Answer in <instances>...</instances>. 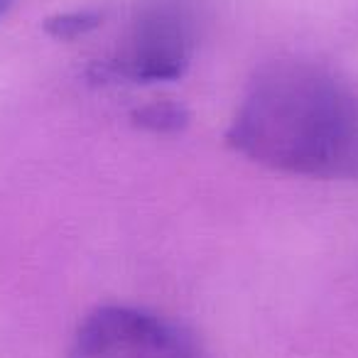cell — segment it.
I'll return each instance as SVG.
<instances>
[{
	"instance_id": "6da1fadb",
	"label": "cell",
	"mask_w": 358,
	"mask_h": 358,
	"mask_svg": "<svg viewBox=\"0 0 358 358\" xmlns=\"http://www.w3.org/2000/svg\"><path fill=\"white\" fill-rule=\"evenodd\" d=\"M226 143L285 174L358 179V94L317 62H270L245 89Z\"/></svg>"
},
{
	"instance_id": "7a4b0ae2",
	"label": "cell",
	"mask_w": 358,
	"mask_h": 358,
	"mask_svg": "<svg viewBox=\"0 0 358 358\" xmlns=\"http://www.w3.org/2000/svg\"><path fill=\"white\" fill-rule=\"evenodd\" d=\"M199 45V10L194 0H145L123 45L94 66L96 79L159 84L187 74Z\"/></svg>"
},
{
	"instance_id": "3957f363",
	"label": "cell",
	"mask_w": 358,
	"mask_h": 358,
	"mask_svg": "<svg viewBox=\"0 0 358 358\" xmlns=\"http://www.w3.org/2000/svg\"><path fill=\"white\" fill-rule=\"evenodd\" d=\"M69 358H209L182 324L128 304H106L86 314Z\"/></svg>"
},
{
	"instance_id": "277c9868",
	"label": "cell",
	"mask_w": 358,
	"mask_h": 358,
	"mask_svg": "<svg viewBox=\"0 0 358 358\" xmlns=\"http://www.w3.org/2000/svg\"><path fill=\"white\" fill-rule=\"evenodd\" d=\"M130 118L138 128L157 135H169L189 125V110L177 101H155V103L135 108Z\"/></svg>"
},
{
	"instance_id": "5b68a950",
	"label": "cell",
	"mask_w": 358,
	"mask_h": 358,
	"mask_svg": "<svg viewBox=\"0 0 358 358\" xmlns=\"http://www.w3.org/2000/svg\"><path fill=\"white\" fill-rule=\"evenodd\" d=\"M101 17L103 15L99 10H71V13H59V15L47 17L42 22V27H45V32L52 40L69 42L96 30L101 25Z\"/></svg>"
},
{
	"instance_id": "8992f818",
	"label": "cell",
	"mask_w": 358,
	"mask_h": 358,
	"mask_svg": "<svg viewBox=\"0 0 358 358\" xmlns=\"http://www.w3.org/2000/svg\"><path fill=\"white\" fill-rule=\"evenodd\" d=\"M15 6V0H0V17L8 15V10Z\"/></svg>"
}]
</instances>
